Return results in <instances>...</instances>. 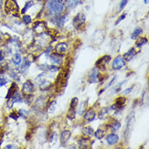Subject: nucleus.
<instances>
[{"label":"nucleus","instance_id":"obj_1","mask_svg":"<svg viewBox=\"0 0 149 149\" xmlns=\"http://www.w3.org/2000/svg\"><path fill=\"white\" fill-rule=\"evenodd\" d=\"M65 10V3L62 0H47L46 3V14L51 18L62 15Z\"/></svg>","mask_w":149,"mask_h":149},{"label":"nucleus","instance_id":"obj_2","mask_svg":"<svg viewBox=\"0 0 149 149\" xmlns=\"http://www.w3.org/2000/svg\"><path fill=\"white\" fill-rule=\"evenodd\" d=\"M108 77L105 74H102L101 70L97 67L93 68L87 74V81L89 83H99L101 81H104Z\"/></svg>","mask_w":149,"mask_h":149},{"label":"nucleus","instance_id":"obj_3","mask_svg":"<svg viewBox=\"0 0 149 149\" xmlns=\"http://www.w3.org/2000/svg\"><path fill=\"white\" fill-rule=\"evenodd\" d=\"M4 9H5L6 13L9 16L19 17L20 8H19V5L17 3L16 0H6Z\"/></svg>","mask_w":149,"mask_h":149},{"label":"nucleus","instance_id":"obj_4","mask_svg":"<svg viewBox=\"0 0 149 149\" xmlns=\"http://www.w3.org/2000/svg\"><path fill=\"white\" fill-rule=\"evenodd\" d=\"M126 126H125V132H124V136H125V140H129L131 136V133L134 129V121H135V117H134V112L132 111L129 113V115L126 117Z\"/></svg>","mask_w":149,"mask_h":149},{"label":"nucleus","instance_id":"obj_5","mask_svg":"<svg viewBox=\"0 0 149 149\" xmlns=\"http://www.w3.org/2000/svg\"><path fill=\"white\" fill-rule=\"evenodd\" d=\"M35 60H36V57H35V56L32 55V54L28 55V56L24 57L23 58V62H21V64H20L21 65V67H20L21 68V69H20L21 73L27 74L30 65H31V64L33 61H35Z\"/></svg>","mask_w":149,"mask_h":149},{"label":"nucleus","instance_id":"obj_6","mask_svg":"<svg viewBox=\"0 0 149 149\" xmlns=\"http://www.w3.org/2000/svg\"><path fill=\"white\" fill-rule=\"evenodd\" d=\"M47 29V24L42 20L36 21L33 25L32 29L33 33H35L38 37L42 35L44 33H46Z\"/></svg>","mask_w":149,"mask_h":149},{"label":"nucleus","instance_id":"obj_7","mask_svg":"<svg viewBox=\"0 0 149 149\" xmlns=\"http://www.w3.org/2000/svg\"><path fill=\"white\" fill-rule=\"evenodd\" d=\"M48 57L52 65H57V66L61 67L62 65H64V62H65V55H62V54H60V53L52 52Z\"/></svg>","mask_w":149,"mask_h":149},{"label":"nucleus","instance_id":"obj_8","mask_svg":"<svg viewBox=\"0 0 149 149\" xmlns=\"http://www.w3.org/2000/svg\"><path fill=\"white\" fill-rule=\"evenodd\" d=\"M35 86L33 84L31 80H27L24 81L23 85H22V88H21V91L23 94V96L24 95H31L35 92Z\"/></svg>","mask_w":149,"mask_h":149},{"label":"nucleus","instance_id":"obj_9","mask_svg":"<svg viewBox=\"0 0 149 149\" xmlns=\"http://www.w3.org/2000/svg\"><path fill=\"white\" fill-rule=\"evenodd\" d=\"M85 22H86V16H85L82 12L77 13L76 16L73 17V27L76 29H77V30L81 29V28L85 24Z\"/></svg>","mask_w":149,"mask_h":149},{"label":"nucleus","instance_id":"obj_10","mask_svg":"<svg viewBox=\"0 0 149 149\" xmlns=\"http://www.w3.org/2000/svg\"><path fill=\"white\" fill-rule=\"evenodd\" d=\"M126 65V61L123 58L122 56H117L116 58H114L113 63H112V69L113 70H121L123 69Z\"/></svg>","mask_w":149,"mask_h":149},{"label":"nucleus","instance_id":"obj_11","mask_svg":"<svg viewBox=\"0 0 149 149\" xmlns=\"http://www.w3.org/2000/svg\"><path fill=\"white\" fill-rule=\"evenodd\" d=\"M112 60V57L109 55H105L104 56L100 57L95 63V67L100 69H105L106 66L109 65V62Z\"/></svg>","mask_w":149,"mask_h":149},{"label":"nucleus","instance_id":"obj_12","mask_svg":"<svg viewBox=\"0 0 149 149\" xmlns=\"http://www.w3.org/2000/svg\"><path fill=\"white\" fill-rule=\"evenodd\" d=\"M92 144V142L91 141L90 138L86 137V136H81L78 139H77V146L78 148L81 149H87L89 148Z\"/></svg>","mask_w":149,"mask_h":149},{"label":"nucleus","instance_id":"obj_13","mask_svg":"<svg viewBox=\"0 0 149 149\" xmlns=\"http://www.w3.org/2000/svg\"><path fill=\"white\" fill-rule=\"evenodd\" d=\"M96 115V112L95 111V109L93 108H91V109H86V112L83 113V119H84V121H87V122H91L95 119Z\"/></svg>","mask_w":149,"mask_h":149},{"label":"nucleus","instance_id":"obj_14","mask_svg":"<svg viewBox=\"0 0 149 149\" xmlns=\"http://www.w3.org/2000/svg\"><path fill=\"white\" fill-rule=\"evenodd\" d=\"M54 50L56 51V52L60 53L62 55H65L69 51V44L65 42H59L56 45Z\"/></svg>","mask_w":149,"mask_h":149},{"label":"nucleus","instance_id":"obj_15","mask_svg":"<svg viewBox=\"0 0 149 149\" xmlns=\"http://www.w3.org/2000/svg\"><path fill=\"white\" fill-rule=\"evenodd\" d=\"M70 137H71V132L69 130H63L61 132V136H60L61 146H63V147L67 146V143H68Z\"/></svg>","mask_w":149,"mask_h":149},{"label":"nucleus","instance_id":"obj_16","mask_svg":"<svg viewBox=\"0 0 149 149\" xmlns=\"http://www.w3.org/2000/svg\"><path fill=\"white\" fill-rule=\"evenodd\" d=\"M119 140H120L119 136L117 135V134H115V132L109 134L106 136V142H107V143L109 145H116L117 143L119 142Z\"/></svg>","mask_w":149,"mask_h":149},{"label":"nucleus","instance_id":"obj_17","mask_svg":"<svg viewBox=\"0 0 149 149\" xmlns=\"http://www.w3.org/2000/svg\"><path fill=\"white\" fill-rule=\"evenodd\" d=\"M109 130V127H108V125H105V128L104 127V125L102 127H100L99 129H97L95 132H94V135L95 137L98 139H104V136L106 135V133Z\"/></svg>","mask_w":149,"mask_h":149},{"label":"nucleus","instance_id":"obj_18","mask_svg":"<svg viewBox=\"0 0 149 149\" xmlns=\"http://www.w3.org/2000/svg\"><path fill=\"white\" fill-rule=\"evenodd\" d=\"M109 129H110L113 132H116L118 130L120 129V127L121 126V124L120 121L117 120V119H113L112 121H110L107 124Z\"/></svg>","mask_w":149,"mask_h":149},{"label":"nucleus","instance_id":"obj_19","mask_svg":"<svg viewBox=\"0 0 149 149\" xmlns=\"http://www.w3.org/2000/svg\"><path fill=\"white\" fill-rule=\"evenodd\" d=\"M21 75H22V73L19 69H12L10 73H9V77L13 79L16 81H20V78H21Z\"/></svg>","mask_w":149,"mask_h":149},{"label":"nucleus","instance_id":"obj_20","mask_svg":"<svg viewBox=\"0 0 149 149\" xmlns=\"http://www.w3.org/2000/svg\"><path fill=\"white\" fill-rule=\"evenodd\" d=\"M137 54H138V52H136V49L134 48V47H132V48L130 49L127 52H125L122 56H123V58L125 59V61L127 62V61H131V60H132L134 57Z\"/></svg>","mask_w":149,"mask_h":149},{"label":"nucleus","instance_id":"obj_21","mask_svg":"<svg viewBox=\"0 0 149 149\" xmlns=\"http://www.w3.org/2000/svg\"><path fill=\"white\" fill-rule=\"evenodd\" d=\"M38 86H39V88H40L41 91H49L51 88H52L53 84L52 83L51 81L45 79L42 82H41L40 84L38 85Z\"/></svg>","mask_w":149,"mask_h":149},{"label":"nucleus","instance_id":"obj_22","mask_svg":"<svg viewBox=\"0 0 149 149\" xmlns=\"http://www.w3.org/2000/svg\"><path fill=\"white\" fill-rule=\"evenodd\" d=\"M56 106H57V102L56 100H52L50 102H47V111L49 114H52V113H55L56 109Z\"/></svg>","mask_w":149,"mask_h":149},{"label":"nucleus","instance_id":"obj_23","mask_svg":"<svg viewBox=\"0 0 149 149\" xmlns=\"http://www.w3.org/2000/svg\"><path fill=\"white\" fill-rule=\"evenodd\" d=\"M94 129L91 126H85L81 129V134L86 137L91 138L94 135Z\"/></svg>","mask_w":149,"mask_h":149},{"label":"nucleus","instance_id":"obj_24","mask_svg":"<svg viewBox=\"0 0 149 149\" xmlns=\"http://www.w3.org/2000/svg\"><path fill=\"white\" fill-rule=\"evenodd\" d=\"M17 91H18V86L16 84V81H13L12 83V85H11V86L8 89V94H7V95H6V99H8V98H10L11 96H12Z\"/></svg>","mask_w":149,"mask_h":149},{"label":"nucleus","instance_id":"obj_25","mask_svg":"<svg viewBox=\"0 0 149 149\" xmlns=\"http://www.w3.org/2000/svg\"><path fill=\"white\" fill-rule=\"evenodd\" d=\"M10 99L12 100V101L14 104H15V103H22L23 100H24L23 95H21V93L18 92V91H17L12 96L10 97Z\"/></svg>","mask_w":149,"mask_h":149},{"label":"nucleus","instance_id":"obj_26","mask_svg":"<svg viewBox=\"0 0 149 149\" xmlns=\"http://www.w3.org/2000/svg\"><path fill=\"white\" fill-rule=\"evenodd\" d=\"M125 81H122L121 82H119L116 86H114L112 88V90H111V91H110V95H116V94H118L119 92H121V86H122V85L125 84Z\"/></svg>","mask_w":149,"mask_h":149},{"label":"nucleus","instance_id":"obj_27","mask_svg":"<svg viewBox=\"0 0 149 149\" xmlns=\"http://www.w3.org/2000/svg\"><path fill=\"white\" fill-rule=\"evenodd\" d=\"M48 137V141L50 145L52 147L56 145L57 141H58V134L56 132H52V134H49Z\"/></svg>","mask_w":149,"mask_h":149},{"label":"nucleus","instance_id":"obj_28","mask_svg":"<svg viewBox=\"0 0 149 149\" xmlns=\"http://www.w3.org/2000/svg\"><path fill=\"white\" fill-rule=\"evenodd\" d=\"M33 30H29L27 29L23 34V38L25 42H28L29 43H31L33 41Z\"/></svg>","mask_w":149,"mask_h":149},{"label":"nucleus","instance_id":"obj_29","mask_svg":"<svg viewBox=\"0 0 149 149\" xmlns=\"http://www.w3.org/2000/svg\"><path fill=\"white\" fill-rule=\"evenodd\" d=\"M12 63L16 66H19L22 62V56L20 53H15L12 56Z\"/></svg>","mask_w":149,"mask_h":149},{"label":"nucleus","instance_id":"obj_30","mask_svg":"<svg viewBox=\"0 0 149 149\" xmlns=\"http://www.w3.org/2000/svg\"><path fill=\"white\" fill-rule=\"evenodd\" d=\"M34 4H35L34 3V2L32 1V0H30V1H27V2L24 3V8L21 9V11H20V14H21V15H24V14H25V13L27 12V11L32 8Z\"/></svg>","mask_w":149,"mask_h":149},{"label":"nucleus","instance_id":"obj_31","mask_svg":"<svg viewBox=\"0 0 149 149\" xmlns=\"http://www.w3.org/2000/svg\"><path fill=\"white\" fill-rule=\"evenodd\" d=\"M148 42V39L145 38V37H140L137 41H136V42H135V47H137V48H141L143 46H144Z\"/></svg>","mask_w":149,"mask_h":149},{"label":"nucleus","instance_id":"obj_32","mask_svg":"<svg viewBox=\"0 0 149 149\" xmlns=\"http://www.w3.org/2000/svg\"><path fill=\"white\" fill-rule=\"evenodd\" d=\"M82 0H67L65 3V8H67L68 9H71L76 7L77 4H79Z\"/></svg>","mask_w":149,"mask_h":149},{"label":"nucleus","instance_id":"obj_33","mask_svg":"<svg viewBox=\"0 0 149 149\" xmlns=\"http://www.w3.org/2000/svg\"><path fill=\"white\" fill-rule=\"evenodd\" d=\"M143 33V29L141 27H136V28L134 29L133 33H131V36H130V38L131 39H136L137 38L141 35Z\"/></svg>","mask_w":149,"mask_h":149},{"label":"nucleus","instance_id":"obj_34","mask_svg":"<svg viewBox=\"0 0 149 149\" xmlns=\"http://www.w3.org/2000/svg\"><path fill=\"white\" fill-rule=\"evenodd\" d=\"M109 109L108 107H104L100 109V113H99V118L100 119H105L106 117L109 116Z\"/></svg>","mask_w":149,"mask_h":149},{"label":"nucleus","instance_id":"obj_35","mask_svg":"<svg viewBox=\"0 0 149 149\" xmlns=\"http://www.w3.org/2000/svg\"><path fill=\"white\" fill-rule=\"evenodd\" d=\"M9 69H10V66H9V64L8 62L1 61V63H0V73L4 74L6 72H8Z\"/></svg>","mask_w":149,"mask_h":149},{"label":"nucleus","instance_id":"obj_36","mask_svg":"<svg viewBox=\"0 0 149 149\" xmlns=\"http://www.w3.org/2000/svg\"><path fill=\"white\" fill-rule=\"evenodd\" d=\"M76 109H73V108H69V110L67 112V118L73 121L76 118Z\"/></svg>","mask_w":149,"mask_h":149},{"label":"nucleus","instance_id":"obj_37","mask_svg":"<svg viewBox=\"0 0 149 149\" xmlns=\"http://www.w3.org/2000/svg\"><path fill=\"white\" fill-rule=\"evenodd\" d=\"M87 107H88V100L83 101L81 103V104L80 105V108L78 109V111L77 113L79 115H83V113L86 112V110L87 109Z\"/></svg>","mask_w":149,"mask_h":149},{"label":"nucleus","instance_id":"obj_38","mask_svg":"<svg viewBox=\"0 0 149 149\" xmlns=\"http://www.w3.org/2000/svg\"><path fill=\"white\" fill-rule=\"evenodd\" d=\"M45 79H47V73H41L39 75H38L35 78V83L37 85H39L41 82H42Z\"/></svg>","mask_w":149,"mask_h":149},{"label":"nucleus","instance_id":"obj_39","mask_svg":"<svg viewBox=\"0 0 149 149\" xmlns=\"http://www.w3.org/2000/svg\"><path fill=\"white\" fill-rule=\"evenodd\" d=\"M21 20H22V22L24 24H26V25L32 23V18H31V16H29V15H25V14L22 15Z\"/></svg>","mask_w":149,"mask_h":149},{"label":"nucleus","instance_id":"obj_40","mask_svg":"<svg viewBox=\"0 0 149 149\" xmlns=\"http://www.w3.org/2000/svg\"><path fill=\"white\" fill-rule=\"evenodd\" d=\"M27 105H30L33 101V94L31 95H24V100H23Z\"/></svg>","mask_w":149,"mask_h":149},{"label":"nucleus","instance_id":"obj_41","mask_svg":"<svg viewBox=\"0 0 149 149\" xmlns=\"http://www.w3.org/2000/svg\"><path fill=\"white\" fill-rule=\"evenodd\" d=\"M17 112H18V114H19V117H23L24 119L27 118V117L29 116V111L26 110V109H21L20 110H18Z\"/></svg>","mask_w":149,"mask_h":149},{"label":"nucleus","instance_id":"obj_42","mask_svg":"<svg viewBox=\"0 0 149 149\" xmlns=\"http://www.w3.org/2000/svg\"><path fill=\"white\" fill-rule=\"evenodd\" d=\"M78 98H77V97H74L73 98L71 101H70V104H69V108H73V109H76L77 107V105H78Z\"/></svg>","mask_w":149,"mask_h":149},{"label":"nucleus","instance_id":"obj_43","mask_svg":"<svg viewBox=\"0 0 149 149\" xmlns=\"http://www.w3.org/2000/svg\"><path fill=\"white\" fill-rule=\"evenodd\" d=\"M54 47H53L52 46H47V47H46V49H45V51H44V55L46 56L47 57H48L53 52V50H54Z\"/></svg>","mask_w":149,"mask_h":149},{"label":"nucleus","instance_id":"obj_44","mask_svg":"<svg viewBox=\"0 0 149 149\" xmlns=\"http://www.w3.org/2000/svg\"><path fill=\"white\" fill-rule=\"evenodd\" d=\"M8 83V80L7 78L4 77L3 74L0 73V86H3Z\"/></svg>","mask_w":149,"mask_h":149},{"label":"nucleus","instance_id":"obj_45","mask_svg":"<svg viewBox=\"0 0 149 149\" xmlns=\"http://www.w3.org/2000/svg\"><path fill=\"white\" fill-rule=\"evenodd\" d=\"M9 117L13 119L14 121H16L19 117V114H18V112L17 111H13L12 113L9 114Z\"/></svg>","mask_w":149,"mask_h":149},{"label":"nucleus","instance_id":"obj_46","mask_svg":"<svg viewBox=\"0 0 149 149\" xmlns=\"http://www.w3.org/2000/svg\"><path fill=\"white\" fill-rule=\"evenodd\" d=\"M128 2H129V0H121L120 5H119V11H122L125 8V6L127 5Z\"/></svg>","mask_w":149,"mask_h":149},{"label":"nucleus","instance_id":"obj_47","mask_svg":"<svg viewBox=\"0 0 149 149\" xmlns=\"http://www.w3.org/2000/svg\"><path fill=\"white\" fill-rule=\"evenodd\" d=\"M133 88H134V86H131V87H129V88L125 89V91H123L121 92V95H122L123 96H125V95H130V94L131 93V91H133Z\"/></svg>","mask_w":149,"mask_h":149},{"label":"nucleus","instance_id":"obj_48","mask_svg":"<svg viewBox=\"0 0 149 149\" xmlns=\"http://www.w3.org/2000/svg\"><path fill=\"white\" fill-rule=\"evenodd\" d=\"M116 79H117V76L113 77V78L111 79V81H110L109 83L107 84V86H106V87H105V90H106V89H107V88H109V87H110V86H112V85H113V83H114V81H116Z\"/></svg>","mask_w":149,"mask_h":149},{"label":"nucleus","instance_id":"obj_49","mask_svg":"<svg viewBox=\"0 0 149 149\" xmlns=\"http://www.w3.org/2000/svg\"><path fill=\"white\" fill-rule=\"evenodd\" d=\"M125 16H126V13H124V14H122V15H121V16H119V18H118L117 21H116V25H117V24H119L121 20H124L125 18Z\"/></svg>","mask_w":149,"mask_h":149},{"label":"nucleus","instance_id":"obj_50","mask_svg":"<svg viewBox=\"0 0 149 149\" xmlns=\"http://www.w3.org/2000/svg\"><path fill=\"white\" fill-rule=\"evenodd\" d=\"M3 136H4L3 130L2 128H1V127H0V145H1V143H2V142H3Z\"/></svg>","mask_w":149,"mask_h":149},{"label":"nucleus","instance_id":"obj_51","mask_svg":"<svg viewBox=\"0 0 149 149\" xmlns=\"http://www.w3.org/2000/svg\"><path fill=\"white\" fill-rule=\"evenodd\" d=\"M17 147L16 145H14V144H10V145H7L6 147H4V148L8 149V148H16Z\"/></svg>","mask_w":149,"mask_h":149},{"label":"nucleus","instance_id":"obj_52","mask_svg":"<svg viewBox=\"0 0 149 149\" xmlns=\"http://www.w3.org/2000/svg\"><path fill=\"white\" fill-rule=\"evenodd\" d=\"M3 0H0V9L3 7Z\"/></svg>","mask_w":149,"mask_h":149},{"label":"nucleus","instance_id":"obj_53","mask_svg":"<svg viewBox=\"0 0 149 149\" xmlns=\"http://www.w3.org/2000/svg\"><path fill=\"white\" fill-rule=\"evenodd\" d=\"M69 148H77V147H76V145H75V146H74V145H71V146H69Z\"/></svg>","mask_w":149,"mask_h":149},{"label":"nucleus","instance_id":"obj_54","mask_svg":"<svg viewBox=\"0 0 149 149\" xmlns=\"http://www.w3.org/2000/svg\"><path fill=\"white\" fill-rule=\"evenodd\" d=\"M148 1H149V0H144V3L148 4Z\"/></svg>","mask_w":149,"mask_h":149},{"label":"nucleus","instance_id":"obj_55","mask_svg":"<svg viewBox=\"0 0 149 149\" xmlns=\"http://www.w3.org/2000/svg\"><path fill=\"white\" fill-rule=\"evenodd\" d=\"M36 1H38V2H41V1H42V0H36Z\"/></svg>","mask_w":149,"mask_h":149}]
</instances>
